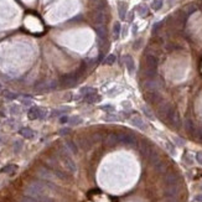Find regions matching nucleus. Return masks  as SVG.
I'll return each mask as SVG.
<instances>
[{"label": "nucleus", "instance_id": "f257e3e1", "mask_svg": "<svg viewBox=\"0 0 202 202\" xmlns=\"http://www.w3.org/2000/svg\"><path fill=\"white\" fill-rule=\"evenodd\" d=\"M53 189L55 186L51 182L37 180V181H33L25 187V195L28 197L34 199L36 202H53V199L50 197L48 195V191Z\"/></svg>", "mask_w": 202, "mask_h": 202}, {"label": "nucleus", "instance_id": "f03ea898", "mask_svg": "<svg viewBox=\"0 0 202 202\" xmlns=\"http://www.w3.org/2000/svg\"><path fill=\"white\" fill-rule=\"evenodd\" d=\"M58 158H60V161L62 163V166L65 168V170L69 171L71 174H74L77 171V166H76L74 161L72 160V158L68 155L67 151H60Z\"/></svg>", "mask_w": 202, "mask_h": 202}, {"label": "nucleus", "instance_id": "7ed1b4c3", "mask_svg": "<svg viewBox=\"0 0 202 202\" xmlns=\"http://www.w3.org/2000/svg\"><path fill=\"white\" fill-rule=\"evenodd\" d=\"M37 176H38L41 180H43V181H48V182L53 181V180L57 177L53 170H50V169H47V168H40L38 169V170H37Z\"/></svg>", "mask_w": 202, "mask_h": 202}, {"label": "nucleus", "instance_id": "20e7f679", "mask_svg": "<svg viewBox=\"0 0 202 202\" xmlns=\"http://www.w3.org/2000/svg\"><path fill=\"white\" fill-rule=\"evenodd\" d=\"M29 118L31 120H35V119H45L47 117V110L43 109V108H40V107H33L30 108L29 110Z\"/></svg>", "mask_w": 202, "mask_h": 202}, {"label": "nucleus", "instance_id": "39448f33", "mask_svg": "<svg viewBox=\"0 0 202 202\" xmlns=\"http://www.w3.org/2000/svg\"><path fill=\"white\" fill-rule=\"evenodd\" d=\"M168 118H169V120H170V123H171L175 128H180V127H181V118H180V114H179V112H177V109H176L175 107L171 108Z\"/></svg>", "mask_w": 202, "mask_h": 202}, {"label": "nucleus", "instance_id": "423d86ee", "mask_svg": "<svg viewBox=\"0 0 202 202\" xmlns=\"http://www.w3.org/2000/svg\"><path fill=\"white\" fill-rule=\"evenodd\" d=\"M61 82H62V84L66 86V87H72V86H74V84L77 83V76H76L74 73H72V74H66V76L62 77Z\"/></svg>", "mask_w": 202, "mask_h": 202}, {"label": "nucleus", "instance_id": "0eeeda50", "mask_svg": "<svg viewBox=\"0 0 202 202\" xmlns=\"http://www.w3.org/2000/svg\"><path fill=\"white\" fill-rule=\"evenodd\" d=\"M130 123H132L134 127L141 129V130H145V129H146V123L143 120V118H141L140 115H133V117L130 118Z\"/></svg>", "mask_w": 202, "mask_h": 202}, {"label": "nucleus", "instance_id": "6e6552de", "mask_svg": "<svg viewBox=\"0 0 202 202\" xmlns=\"http://www.w3.org/2000/svg\"><path fill=\"white\" fill-rule=\"evenodd\" d=\"M124 63H125V67L128 69V72H129L130 74H133L135 71V63H134L133 57L129 56V55H127V56L124 57Z\"/></svg>", "mask_w": 202, "mask_h": 202}, {"label": "nucleus", "instance_id": "1a4fd4ad", "mask_svg": "<svg viewBox=\"0 0 202 202\" xmlns=\"http://www.w3.org/2000/svg\"><path fill=\"white\" fill-rule=\"evenodd\" d=\"M119 143L125 145H132L135 143V138L132 134H120L119 135Z\"/></svg>", "mask_w": 202, "mask_h": 202}, {"label": "nucleus", "instance_id": "9d476101", "mask_svg": "<svg viewBox=\"0 0 202 202\" xmlns=\"http://www.w3.org/2000/svg\"><path fill=\"white\" fill-rule=\"evenodd\" d=\"M171 108H172L171 104H169V103H163V104L159 105L158 113H159V115H161V117H168L170 110H171Z\"/></svg>", "mask_w": 202, "mask_h": 202}, {"label": "nucleus", "instance_id": "9b49d317", "mask_svg": "<svg viewBox=\"0 0 202 202\" xmlns=\"http://www.w3.org/2000/svg\"><path fill=\"white\" fill-rule=\"evenodd\" d=\"M165 182L168 186H177L179 182V176L176 174H168L165 177Z\"/></svg>", "mask_w": 202, "mask_h": 202}, {"label": "nucleus", "instance_id": "f8f14e48", "mask_svg": "<svg viewBox=\"0 0 202 202\" xmlns=\"http://www.w3.org/2000/svg\"><path fill=\"white\" fill-rule=\"evenodd\" d=\"M146 66L148 68H151V69H156L158 67V58L153 55H148L146 56Z\"/></svg>", "mask_w": 202, "mask_h": 202}, {"label": "nucleus", "instance_id": "ddd939ff", "mask_svg": "<svg viewBox=\"0 0 202 202\" xmlns=\"http://www.w3.org/2000/svg\"><path fill=\"white\" fill-rule=\"evenodd\" d=\"M145 87L149 89V92H158L159 89V83L155 81V79H149L146 83H145Z\"/></svg>", "mask_w": 202, "mask_h": 202}, {"label": "nucleus", "instance_id": "4468645a", "mask_svg": "<svg viewBox=\"0 0 202 202\" xmlns=\"http://www.w3.org/2000/svg\"><path fill=\"white\" fill-rule=\"evenodd\" d=\"M118 11H119V16L122 20H125L127 18V4L123 1L118 3Z\"/></svg>", "mask_w": 202, "mask_h": 202}, {"label": "nucleus", "instance_id": "2eb2a0df", "mask_svg": "<svg viewBox=\"0 0 202 202\" xmlns=\"http://www.w3.org/2000/svg\"><path fill=\"white\" fill-rule=\"evenodd\" d=\"M79 93H81L83 97H87V96H91V94H96V93H97V89L93 88V87L86 86V87H82V88L79 89Z\"/></svg>", "mask_w": 202, "mask_h": 202}, {"label": "nucleus", "instance_id": "dca6fc26", "mask_svg": "<svg viewBox=\"0 0 202 202\" xmlns=\"http://www.w3.org/2000/svg\"><path fill=\"white\" fill-rule=\"evenodd\" d=\"M20 135H23L24 138H26V139H33V138H35V132L33 130V129H30V128H21L20 129Z\"/></svg>", "mask_w": 202, "mask_h": 202}, {"label": "nucleus", "instance_id": "f3484780", "mask_svg": "<svg viewBox=\"0 0 202 202\" xmlns=\"http://www.w3.org/2000/svg\"><path fill=\"white\" fill-rule=\"evenodd\" d=\"M146 98H148V101L151 102V103H159V102L161 101V97H160V94L158 92H149Z\"/></svg>", "mask_w": 202, "mask_h": 202}, {"label": "nucleus", "instance_id": "a211bd4d", "mask_svg": "<svg viewBox=\"0 0 202 202\" xmlns=\"http://www.w3.org/2000/svg\"><path fill=\"white\" fill-rule=\"evenodd\" d=\"M16 170H18V166H16V165L10 164V165L4 166V168L0 170V172H1V174H8V175H11V174H14Z\"/></svg>", "mask_w": 202, "mask_h": 202}, {"label": "nucleus", "instance_id": "6ab92c4d", "mask_svg": "<svg viewBox=\"0 0 202 202\" xmlns=\"http://www.w3.org/2000/svg\"><path fill=\"white\" fill-rule=\"evenodd\" d=\"M177 191H179V189H177V186H168V189H166V191H165V195L170 197V199H174L176 195H177Z\"/></svg>", "mask_w": 202, "mask_h": 202}, {"label": "nucleus", "instance_id": "aec40b11", "mask_svg": "<svg viewBox=\"0 0 202 202\" xmlns=\"http://www.w3.org/2000/svg\"><path fill=\"white\" fill-rule=\"evenodd\" d=\"M101 101H102V97L99 94H97V93L84 97V102H87V103H99Z\"/></svg>", "mask_w": 202, "mask_h": 202}, {"label": "nucleus", "instance_id": "412c9836", "mask_svg": "<svg viewBox=\"0 0 202 202\" xmlns=\"http://www.w3.org/2000/svg\"><path fill=\"white\" fill-rule=\"evenodd\" d=\"M107 143L110 145V146H113V145H115L117 143H119V135L118 134H110L108 135V138H107Z\"/></svg>", "mask_w": 202, "mask_h": 202}, {"label": "nucleus", "instance_id": "4be33fe9", "mask_svg": "<svg viewBox=\"0 0 202 202\" xmlns=\"http://www.w3.org/2000/svg\"><path fill=\"white\" fill-rule=\"evenodd\" d=\"M94 21H96V24H98V25H102V24L105 21V14L103 13V10H102V11H98V13L96 14Z\"/></svg>", "mask_w": 202, "mask_h": 202}, {"label": "nucleus", "instance_id": "5701e85b", "mask_svg": "<svg viewBox=\"0 0 202 202\" xmlns=\"http://www.w3.org/2000/svg\"><path fill=\"white\" fill-rule=\"evenodd\" d=\"M119 36H120V23L117 21V23L114 24V26H113V37H114L115 40H118Z\"/></svg>", "mask_w": 202, "mask_h": 202}, {"label": "nucleus", "instance_id": "b1692460", "mask_svg": "<svg viewBox=\"0 0 202 202\" xmlns=\"http://www.w3.org/2000/svg\"><path fill=\"white\" fill-rule=\"evenodd\" d=\"M138 13H139V15H140L141 18H145V16L149 14V9H148L146 5H139V6H138Z\"/></svg>", "mask_w": 202, "mask_h": 202}, {"label": "nucleus", "instance_id": "393cba45", "mask_svg": "<svg viewBox=\"0 0 202 202\" xmlns=\"http://www.w3.org/2000/svg\"><path fill=\"white\" fill-rule=\"evenodd\" d=\"M115 60H117V57H115V55H108L105 58H104V61H103V63L104 65H108V66H110V65H113V63H115Z\"/></svg>", "mask_w": 202, "mask_h": 202}, {"label": "nucleus", "instance_id": "a878e982", "mask_svg": "<svg viewBox=\"0 0 202 202\" xmlns=\"http://www.w3.org/2000/svg\"><path fill=\"white\" fill-rule=\"evenodd\" d=\"M185 128H186V130H187L189 133H191V134H194V132H195V129H196L195 125L192 124V122H191L189 118L185 120Z\"/></svg>", "mask_w": 202, "mask_h": 202}, {"label": "nucleus", "instance_id": "bb28decb", "mask_svg": "<svg viewBox=\"0 0 202 202\" xmlns=\"http://www.w3.org/2000/svg\"><path fill=\"white\" fill-rule=\"evenodd\" d=\"M68 123H69L71 125H79V124L82 123V118H81V117H78V115H74V117L69 118Z\"/></svg>", "mask_w": 202, "mask_h": 202}, {"label": "nucleus", "instance_id": "cd10ccee", "mask_svg": "<svg viewBox=\"0 0 202 202\" xmlns=\"http://www.w3.org/2000/svg\"><path fill=\"white\" fill-rule=\"evenodd\" d=\"M66 145H67V148L71 150V153H73V154H77V146H76V144H74V141H72V140H67L66 141Z\"/></svg>", "mask_w": 202, "mask_h": 202}, {"label": "nucleus", "instance_id": "c85d7f7f", "mask_svg": "<svg viewBox=\"0 0 202 202\" xmlns=\"http://www.w3.org/2000/svg\"><path fill=\"white\" fill-rule=\"evenodd\" d=\"M96 34L98 35L99 38H104L107 36V31L103 26H98V28H96Z\"/></svg>", "mask_w": 202, "mask_h": 202}, {"label": "nucleus", "instance_id": "c756f323", "mask_svg": "<svg viewBox=\"0 0 202 202\" xmlns=\"http://www.w3.org/2000/svg\"><path fill=\"white\" fill-rule=\"evenodd\" d=\"M3 94H4V97L8 98V99H16V98H18V94H16V93H13V92H10V91H4Z\"/></svg>", "mask_w": 202, "mask_h": 202}, {"label": "nucleus", "instance_id": "7c9ffc66", "mask_svg": "<svg viewBox=\"0 0 202 202\" xmlns=\"http://www.w3.org/2000/svg\"><path fill=\"white\" fill-rule=\"evenodd\" d=\"M161 6H163V0H154V1H153V4H151V8H153L155 11L160 10V9H161Z\"/></svg>", "mask_w": 202, "mask_h": 202}, {"label": "nucleus", "instance_id": "2f4dec72", "mask_svg": "<svg viewBox=\"0 0 202 202\" xmlns=\"http://www.w3.org/2000/svg\"><path fill=\"white\" fill-rule=\"evenodd\" d=\"M102 110H104V112H115V107L114 105H112V104H105V105H102L101 107Z\"/></svg>", "mask_w": 202, "mask_h": 202}, {"label": "nucleus", "instance_id": "473e14b6", "mask_svg": "<svg viewBox=\"0 0 202 202\" xmlns=\"http://www.w3.org/2000/svg\"><path fill=\"white\" fill-rule=\"evenodd\" d=\"M69 109H58V110H53L52 113H51V117H60V115H62L65 112H68Z\"/></svg>", "mask_w": 202, "mask_h": 202}, {"label": "nucleus", "instance_id": "72a5a7b5", "mask_svg": "<svg viewBox=\"0 0 202 202\" xmlns=\"http://www.w3.org/2000/svg\"><path fill=\"white\" fill-rule=\"evenodd\" d=\"M141 109H143V112L145 113V115H146V117H148L149 119H154V115H153V113H151V110H150V109H149L148 107H145V105H144V107H143Z\"/></svg>", "mask_w": 202, "mask_h": 202}, {"label": "nucleus", "instance_id": "f704fd0d", "mask_svg": "<svg viewBox=\"0 0 202 202\" xmlns=\"http://www.w3.org/2000/svg\"><path fill=\"white\" fill-rule=\"evenodd\" d=\"M21 148H23V143H21L20 140H16V141L14 143V151H15V153H19V151L21 150Z\"/></svg>", "mask_w": 202, "mask_h": 202}, {"label": "nucleus", "instance_id": "c9c22d12", "mask_svg": "<svg viewBox=\"0 0 202 202\" xmlns=\"http://www.w3.org/2000/svg\"><path fill=\"white\" fill-rule=\"evenodd\" d=\"M79 144H81V146H82L83 149H88V148H89V145H88V139L81 138V139H79Z\"/></svg>", "mask_w": 202, "mask_h": 202}, {"label": "nucleus", "instance_id": "e433bc0d", "mask_svg": "<svg viewBox=\"0 0 202 202\" xmlns=\"http://www.w3.org/2000/svg\"><path fill=\"white\" fill-rule=\"evenodd\" d=\"M10 112H11V114L18 115V114L20 113V105H13V107L10 108Z\"/></svg>", "mask_w": 202, "mask_h": 202}, {"label": "nucleus", "instance_id": "4c0bfd02", "mask_svg": "<svg viewBox=\"0 0 202 202\" xmlns=\"http://www.w3.org/2000/svg\"><path fill=\"white\" fill-rule=\"evenodd\" d=\"M118 119H119V118L115 117V115H113V114H112V115H108V117H104V120H105V122H117Z\"/></svg>", "mask_w": 202, "mask_h": 202}, {"label": "nucleus", "instance_id": "58836bf2", "mask_svg": "<svg viewBox=\"0 0 202 202\" xmlns=\"http://www.w3.org/2000/svg\"><path fill=\"white\" fill-rule=\"evenodd\" d=\"M196 11V6H194V5H191L190 8H187V10H186V16H189V15H191L192 13H195Z\"/></svg>", "mask_w": 202, "mask_h": 202}, {"label": "nucleus", "instance_id": "ea45409f", "mask_svg": "<svg viewBox=\"0 0 202 202\" xmlns=\"http://www.w3.org/2000/svg\"><path fill=\"white\" fill-rule=\"evenodd\" d=\"M166 169V165L164 164V163H160V164H156V170L158 171H160V172H163L164 170Z\"/></svg>", "mask_w": 202, "mask_h": 202}, {"label": "nucleus", "instance_id": "a19ab883", "mask_svg": "<svg viewBox=\"0 0 202 202\" xmlns=\"http://www.w3.org/2000/svg\"><path fill=\"white\" fill-rule=\"evenodd\" d=\"M166 148H168V150L171 153V154L175 153V148H174V145H172L171 143H166Z\"/></svg>", "mask_w": 202, "mask_h": 202}, {"label": "nucleus", "instance_id": "79ce46f5", "mask_svg": "<svg viewBox=\"0 0 202 202\" xmlns=\"http://www.w3.org/2000/svg\"><path fill=\"white\" fill-rule=\"evenodd\" d=\"M196 160H197V163H199V164H201L202 165V153L201 151L196 154Z\"/></svg>", "mask_w": 202, "mask_h": 202}, {"label": "nucleus", "instance_id": "37998d69", "mask_svg": "<svg viewBox=\"0 0 202 202\" xmlns=\"http://www.w3.org/2000/svg\"><path fill=\"white\" fill-rule=\"evenodd\" d=\"M20 202H36V201H35L34 199H31V197H28V196H25V197H24V199H23V200H21Z\"/></svg>", "mask_w": 202, "mask_h": 202}, {"label": "nucleus", "instance_id": "c03bdc74", "mask_svg": "<svg viewBox=\"0 0 202 202\" xmlns=\"http://www.w3.org/2000/svg\"><path fill=\"white\" fill-rule=\"evenodd\" d=\"M60 120H61V123H62V124H65V123H68L69 118H68V117H66V115H63V117H62Z\"/></svg>", "mask_w": 202, "mask_h": 202}, {"label": "nucleus", "instance_id": "a18cd8bd", "mask_svg": "<svg viewBox=\"0 0 202 202\" xmlns=\"http://www.w3.org/2000/svg\"><path fill=\"white\" fill-rule=\"evenodd\" d=\"M160 25H161V23H158V24H155V25H154V28H153V31L155 33V31H156V30H158V29L160 28Z\"/></svg>", "mask_w": 202, "mask_h": 202}, {"label": "nucleus", "instance_id": "49530a36", "mask_svg": "<svg viewBox=\"0 0 202 202\" xmlns=\"http://www.w3.org/2000/svg\"><path fill=\"white\" fill-rule=\"evenodd\" d=\"M175 141H176L179 145H184V140H181V139H179V138H175Z\"/></svg>", "mask_w": 202, "mask_h": 202}, {"label": "nucleus", "instance_id": "de8ad7c7", "mask_svg": "<svg viewBox=\"0 0 202 202\" xmlns=\"http://www.w3.org/2000/svg\"><path fill=\"white\" fill-rule=\"evenodd\" d=\"M23 103H24L25 105H31V104H33V102H31V101H26V99H24V101H23Z\"/></svg>", "mask_w": 202, "mask_h": 202}, {"label": "nucleus", "instance_id": "09e8293b", "mask_svg": "<svg viewBox=\"0 0 202 202\" xmlns=\"http://www.w3.org/2000/svg\"><path fill=\"white\" fill-rule=\"evenodd\" d=\"M196 201L202 202V195H199V196H196Z\"/></svg>", "mask_w": 202, "mask_h": 202}, {"label": "nucleus", "instance_id": "8fccbe9b", "mask_svg": "<svg viewBox=\"0 0 202 202\" xmlns=\"http://www.w3.org/2000/svg\"><path fill=\"white\" fill-rule=\"evenodd\" d=\"M68 132H69L68 129H63V130H61V132H60V134H67Z\"/></svg>", "mask_w": 202, "mask_h": 202}, {"label": "nucleus", "instance_id": "3c124183", "mask_svg": "<svg viewBox=\"0 0 202 202\" xmlns=\"http://www.w3.org/2000/svg\"><path fill=\"white\" fill-rule=\"evenodd\" d=\"M128 20H129V21H132V20H133V13H130V14H129V18H128Z\"/></svg>", "mask_w": 202, "mask_h": 202}, {"label": "nucleus", "instance_id": "603ef678", "mask_svg": "<svg viewBox=\"0 0 202 202\" xmlns=\"http://www.w3.org/2000/svg\"><path fill=\"white\" fill-rule=\"evenodd\" d=\"M136 31H138V28H136V25H134V28H133V33H136Z\"/></svg>", "mask_w": 202, "mask_h": 202}, {"label": "nucleus", "instance_id": "864d4df0", "mask_svg": "<svg viewBox=\"0 0 202 202\" xmlns=\"http://www.w3.org/2000/svg\"><path fill=\"white\" fill-rule=\"evenodd\" d=\"M0 144H1V138H0Z\"/></svg>", "mask_w": 202, "mask_h": 202}]
</instances>
